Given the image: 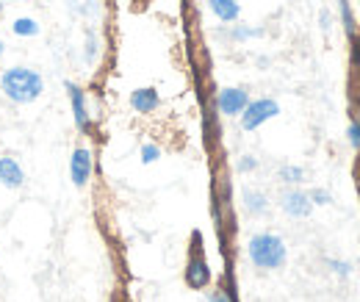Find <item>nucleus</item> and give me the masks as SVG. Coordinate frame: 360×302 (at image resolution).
<instances>
[{
	"label": "nucleus",
	"mask_w": 360,
	"mask_h": 302,
	"mask_svg": "<svg viewBox=\"0 0 360 302\" xmlns=\"http://www.w3.org/2000/svg\"><path fill=\"white\" fill-rule=\"evenodd\" d=\"M244 200H247V211H249V214H263V211H266V197H263L261 192L247 189V192H244Z\"/></svg>",
	"instance_id": "ddd939ff"
},
{
	"label": "nucleus",
	"mask_w": 360,
	"mask_h": 302,
	"mask_svg": "<svg viewBox=\"0 0 360 302\" xmlns=\"http://www.w3.org/2000/svg\"><path fill=\"white\" fill-rule=\"evenodd\" d=\"M211 3V11L222 19V22H233L238 17V3L236 0H208Z\"/></svg>",
	"instance_id": "9b49d317"
},
{
	"label": "nucleus",
	"mask_w": 360,
	"mask_h": 302,
	"mask_svg": "<svg viewBox=\"0 0 360 302\" xmlns=\"http://www.w3.org/2000/svg\"><path fill=\"white\" fill-rule=\"evenodd\" d=\"M208 302H230V297H227L224 292H213V294H211V300H208Z\"/></svg>",
	"instance_id": "aec40b11"
},
{
	"label": "nucleus",
	"mask_w": 360,
	"mask_h": 302,
	"mask_svg": "<svg viewBox=\"0 0 360 302\" xmlns=\"http://www.w3.org/2000/svg\"><path fill=\"white\" fill-rule=\"evenodd\" d=\"M158 156H161V150H158L156 144H145V147H142V161H145V164H153Z\"/></svg>",
	"instance_id": "2eb2a0df"
},
{
	"label": "nucleus",
	"mask_w": 360,
	"mask_h": 302,
	"mask_svg": "<svg viewBox=\"0 0 360 302\" xmlns=\"http://www.w3.org/2000/svg\"><path fill=\"white\" fill-rule=\"evenodd\" d=\"M308 197H311V203H316V205H325V203H330V194H327V192H322V189L311 192Z\"/></svg>",
	"instance_id": "dca6fc26"
},
{
	"label": "nucleus",
	"mask_w": 360,
	"mask_h": 302,
	"mask_svg": "<svg viewBox=\"0 0 360 302\" xmlns=\"http://www.w3.org/2000/svg\"><path fill=\"white\" fill-rule=\"evenodd\" d=\"M311 208H313V203H311V197L305 194V192H286L283 194V211L286 214H291V217H308L311 214Z\"/></svg>",
	"instance_id": "6e6552de"
},
{
	"label": "nucleus",
	"mask_w": 360,
	"mask_h": 302,
	"mask_svg": "<svg viewBox=\"0 0 360 302\" xmlns=\"http://www.w3.org/2000/svg\"><path fill=\"white\" fill-rule=\"evenodd\" d=\"M11 31H14L17 36H36V33H39V22L31 19V17H19V19H14Z\"/></svg>",
	"instance_id": "f8f14e48"
},
{
	"label": "nucleus",
	"mask_w": 360,
	"mask_h": 302,
	"mask_svg": "<svg viewBox=\"0 0 360 302\" xmlns=\"http://www.w3.org/2000/svg\"><path fill=\"white\" fill-rule=\"evenodd\" d=\"M330 267H333L338 275H347V272H350V267H347V264H341V261H330Z\"/></svg>",
	"instance_id": "6ab92c4d"
},
{
	"label": "nucleus",
	"mask_w": 360,
	"mask_h": 302,
	"mask_svg": "<svg viewBox=\"0 0 360 302\" xmlns=\"http://www.w3.org/2000/svg\"><path fill=\"white\" fill-rule=\"evenodd\" d=\"M247 103H249V94L244 89H222L219 100H216V106L224 117H238L247 108Z\"/></svg>",
	"instance_id": "39448f33"
},
{
	"label": "nucleus",
	"mask_w": 360,
	"mask_h": 302,
	"mask_svg": "<svg viewBox=\"0 0 360 302\" xmlns=\"http://www.w3.org/2000/svg\"><path fill=\"white\" fill-rule=\"evenodd\" d=\"M0 8H3V6H0Z\"/></svg>",
	"instance_id": "4be33fe9"
},
{
	"label": "nucleus",
	"mask_w": 360,
	"mask_h": 302,
	"mask_svg": "<svg viewBox=\"0 0 360 302\" xmlns=\"http://www.w3.org/2000/svg\"><path fill=\"white\" fill-rule=\"evenodd\" d=\"M158 92L156 89H136L133 94H131V106L139 111V114H150V111H156L158 108Z\"/></svg>",
	"instance_id": "9d476101"
},
{
	"label": "nucleus",
	"mask_w": 360,
	"mask_h": 302,
	"mask_svg": "<svg viewBox=\"0 0 360 302\" xmlns=\"http://www.w3.org/2000/svg\"><path fill=\"white\" fill-rule=\"evenodd\" d=\"M255 167H258V161L249 158V156H244V161H238V169H241V172H249V169H255Z\"/></svg>",
	"instance_id": "a211bd4d"
},
{
	"label": "nucleus",
	"mask_w": 360,
	"mask_h": 302,
	"mask_svg": "<svg viewBox=\"0 0 360 302\" xmlns=\"http://www.w3.org/2000/svg\"><path fill=\"white\" fill-rule=\"evenodd\" d=\"M0 56H3V42H0Z\"/></svg>",
	"instance_id": "412c9836"
},
{
	"label": "nucleus",
	"mask_w": 360,
	"mask_h": 302,
	"mask_svg": "<svg viewBox=\"0 0 360 302\" xmlns=\"http://www.w3.org/2000/svg\"><path fill=\"white\" fill-rule=\"evenodd\" d=\"M280 178H283L286 183H300V181L305 178V172H302L300 167H283V169H280Z\"/></svg>",
	"instance_id": "4468645a"
},
{
	"label": "nucleus",
	"mask_w": 360,
	"mask_h": 302,
	"mask_svg": "<svg viewBox=\"0 0 360 302\" xmlns=\"http://www.w3.org/2000/svg\"><path fill=\"white\" fill-rule=\"evenodd\" d=\"M186 283L191 286V289H205L208 283H211V269H208V264H205V258L197 253L191 261H188V267H186Z\"/></svg>",
	"instance_id": "0eeeda50"
},
{
	"label": "nucleus",
	"mask_w": 360,
	"mask_h": 302,
	"mask_svg": "<svg viewBox=\"0 0 360 302\" xmlns=\"http://www.w3.org/2000/svg\"><path fill=\"white\" fill-rule=\"evenodd\" d=\"M69 178H72V183L78 189H83L89 183V178H92V153L86 147H78L72 153V158H69Z\"/></svg>",
	"instance_id": "20e7f679"
},
{
	"label": "nucleus",
	"mask_w": 360,
	"mask_h": 302,
	"mask_svg": "<svg viewBox=\"0 0 360 302\" xmlns=\"http://www.w3.org/2000/svg\"><path fill=\"white\" fill-rule=\"evenodd\" d=\"M277 114H280V106H277L275 100H269V97L255 100V103H247V108L241 111V128H244V131H255V128H261L263 122L275 119Z\"/></svg>",
	"instance_id": "7ed1b4c3"
},
{
	"label": "nucleus",
	"mask_w": 360,
	"mask_h": 302,
	"mask_svg": "<svg viewBox=\"0 0 360 302\" xmlns=\"http://www.w3.org/2000/svg\"><path fill=\"white\" fill-rule=\"evenodd\" d=\"M67 94H69V103H72V119L78 125L81 133H89V111H86V100H83V92L67 81Z\"/></svg>",
	"instance_id": "423d86ee"
},
{
	"label": "nucleus",
	"mask_w": 360,
	"mask_h": 302,
	"mask_svg": "<svg viewBox=\"0 0 360 302\" xmlns=\"http://www.w3.org/2000/svg\"><path fill=\"white\" fill-rule=\"evenodd\" d=\"M347 133H350V142H352V144H355V147L360 150V122H352Z\"/></svg>",
	"instance_id": "f3484780"
},
{
	"label": "nucleus",
	"mask_w": 360,
	"mask_h": 302,
	"mask_svg": "<svg viewBox=\"0 0 360 302\" xmlns=\"http://www.w3.org/2000/svg\"><path fill=\"white\" fill-rule=\"evenodd\" d=\"M0 183L6 189H19L25 183V172L14 158H0Z\"/></svg>",
	"instance_id": "1a4fd4ad"
},
{
	"label": "nucleus",
	"mask_w": 360,
	"mask_h": 302,
	"mask_svg": "<svg viewBox=\"0 0 360 302\" xmlns=\"http://www.w3.org/2000/svg\"><path fill=\"white\" fill-rule=\"evenodd\" d=\"M247 250H249V261L258 269H280L286 264V244L280 236L258 233V236H252Z\"/></svg>",
	"instance_id": "f03ea898"
},
{
	"label": "nucleus",
	"mask_w": 360,
	"mask_h": 302,
	"mask_svg": "<svg viewBox=\"0 0 360 302\" xmlns=\"http://www.w3.org/2000/svg\"><path fill=\"white\" fill-rule=\"evenodd\" d=\"M0 92L11 100V103H33L42 97L44 92V81L36 69L28 67H11L0 75Z\"/></svg>",
	"instance_id": "f257e3e1"
}]
</instances>
